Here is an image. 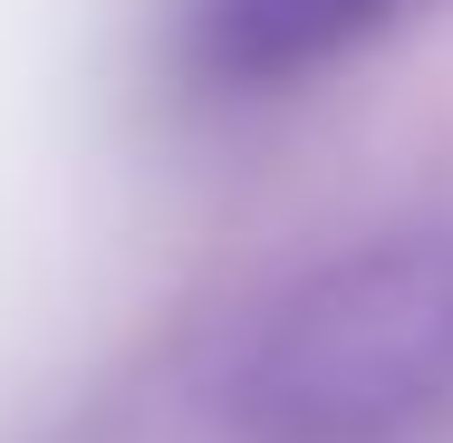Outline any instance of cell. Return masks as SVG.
Instances as JSON below:
<instances>
[{
  "label": "cell",
  "instance_id": "obj_1",
  "mask_svg": "<svg viewBox=\"0 0 453 443\" xmlns=\"http://www.w3.org/2000/svg\"><path fill=\"white\" fill-rule=\"evenodd\" d=\"M232 443H453V212L271 289L212 366Z\"/></svg>",
  "mask_w": 453,
  "mask_h": 443
},
{
  "label": "cell",
  "instance_id": "obj_2",
  "mask_svg": "<svg viewBox=\"0 0 453 443\" xmlns=\"http://www.w3.org/2000/svg\"><path fill=\"white\" fill-rule=\"evenodd\" d=\"M425 0H193V68L212 88H299L328 58H348L366 39H386L395 19H415Z\"/></svg>",
  "mask_w": 453,
  "mask_h": 443
}]
</instances>
